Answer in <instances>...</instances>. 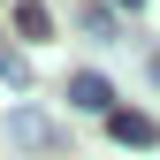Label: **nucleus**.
<instances>
[{
    "instance_id": "obj_1",
    "label": "nucleus",
    "mask_w": 160,
    "mask_h": 160,
    "mask_svg": "<svg viewBox=\"0 0 160 160\" xmlns=\"http://www.w3.org/2000/svg\"><path fill=\"white\" fill-rule=\"evenodd\" d=\"M53 137H61V130H53L38 107H8V145H23V152H53Z\"/></svg>"
},
{
    "instance_id": "obj_2",
    "label": "nucleus",
    "mask_w": 160,
    "mask_h": 160,
    "mask_svg": "<svg viewBox=\"0 0 160 160\" xmlns=\"http://www.w3.org/2000/svg\"><path fill=\"white\" fill-rule=\"evenodd\" d=\"M69 107H84V114H114V92H107V76L76 69V76H69Z\"/></svg>"
},
{
    "instance_id": "obj_3",
    "label": "nucleus",
    "mask_w": 160,
    "mask_h": 160,
    "mask_svg": "<svg viewBox=\"0 0 160 160\" xmlns=\"http://www.w3.org/2000/svg\"><path fill=\"white\" fill-rule=\"evenodd\" d=\"M107 137H114V145H152L160 130H152V114H130V107H114V114H107Z\"/></svg>"
},
{
    "instance_id": "obj_4",
    "label": "nucleus",
    "mask_w": 160,
    "mask_h": 160,
    "mask_svg": "<svg viewBox=\"0 0 160 160\" xmlns=\"http://www.w3.org/2000/svg\"><path fill=\"white\" fill-rule=\"evenodd\" d=\"M15 31H23V38H46V31H53L46 0H15Z\"/></svg>"
},
{
    "instance_id": "obj_5",
    "label": "nucleus",
    "mask_w": 160,
    "mask_h": 160,
    "mask_svg": "<svg viewBox=\"0 0 160 160\" xmlns=\"http://www.w3.org/2000/svg\"><path fill=\"white\" fill-rule=\"evenodd\" d=\"M122 8H130V15H137V8H145V0H122Z\"/></svg>"
}]
</instances>
